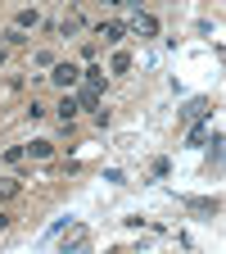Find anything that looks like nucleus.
Here are the masks:
<instances>
[{"mask_svg": "<svg viewBox=\"0 0 226 254\" xmlns=\"http://www.w3.org/2000/svg\"><path fill=\"white\" fill-rule=\"evenodd\" d=\"M50 82H54L59 91H73V86L82 82V73L73 68V64H50Z\"/></svg>", "mask_w": 226, "mask_h": 254, "instance_id": "nucleus-1", "label": "nucleus"}, {"mask_svg": "<svg viewBox=\"0 0 226 254\" xmlns=\"http://www.w3.org/2000/svg\"><path fill=\"white\" fill-rule=\"evenodd\" d=\"M63 254H82L86 245H90V227H73V232H63Z\"/></svg>", "mask_w": 226, "mask_h": 254, "instance_id": "nucleus-2", "label": "nucleus"}, {"mask_svg": "<svg viewBox=\"0 0 226 254\" xmlns=\"http://www.w3.org/2000/svg\"><path fill=\"white\" fill-rule=\"evenodd\" d=\"M77 109L100 114V86H86V82H77Z\"/></svg>", "mask_w": 226, "mask_h": 254, "instance_id": "nucleus-3", "label": "nucleus"}, {"mask_svg": "<svg viewBox=\"0 0 226 254\" xmlns=\"http://www.w3.org/2000/svg\"><path fill=\"white\" fill-rule=\"evenodd\" d=\"M132 32H136V37H158V18L154 14H136L132 18Z\"/></svg>", "mask_w": 226, "mask_h": 254, "instance_id": "nucleus-4", "label": "nucleus"}, {"mask_svg": "<svg viewBox=\"0 0 226 254\" xmlns=\"http://www.w3.org/2000/svg\"><path fill=\"white\" fill-rule=\"evenodd\" d=\"M73 118H77V95L63 91V100H59V123H63V127H73Z\"/></svg>", "mask_w": 226, "mask_h": 254, "instance_id": "nucleus-5", "label": "nucleus"}, {"mask_svg": "<svg viewBox=\"0 0 226 254\" xmlns=\"http://www.w3.org/2000/svg\"><path fill=\"white\" fill-rule=\"evenodd\" d=\"M95 37H104L109 46H118V41L127 37V27H122V23H100V32H95Z\"/></svg>", "mask_w": 226, "mask_h": 254, "instance_id": "nucleus-6", "label": "nucleus"}, {"mask_svg": "<svg viewBox=\"0 0 226 254\" xmlns=\"http://www.w3.org/2000/svg\"><path fill=\"white\" fill-rule=\"evenodd\" d=\"M18 190H23V182H18V177H0V200H14Z\"/></svg>", "mask_w": 226, "mask_h": 254, "instance_id": "nucleus-7", "label": "nucleus"}, {"mask_svg": "<svg viewBox=\"0 0 226 254\" xmlns=\"http://www.w3.org/2000/svg\"><path fill=\"white\" fill-rule=\"evenodd\" d=\"M86 23H82V14H63V23H59V32L63 37H73V32H82Z\"/></svg>", "mask_w": 226, "mask_h": 254, "instance_id": "nucleus-8", "label": "nucleus"}, {"mask_svg": "<svg viewBox=\"0 0 226 254\" xmlns=\"http://www.w3.org/2000/svg\"><path fill=\"white\" fill-rule=\"evenodd\" d=\"M208 114V100H204V95H199V100H190L185 109H181V118H204Z\"/></svg>", "mask_w": 226, "mask_h": 254, "instance_id": "nucleus-9", "label": "nucleus"}, {"mask_svg": "<svg viewBox=\"0 0 226 254\" xmlns=\"http://www.w3.org/2000/svg\"><path fill=\"white\" fill-rule=\"evenodd\" d=\"M82 82L86 86H104V68H100V64H90V68L82 73Z\"/></svg>", "mask_w": 226, "mask_h": 254, "instance_id": "nucleus-10", "label": "nucleus"}, {"mask_svg": "<svg viewBox=\"0 0 226 254\" xmlns=\"http://www.w3.org/2000/svg\"><path fill=\"white\" fill-rule=\"evenodd\" d=\"M37 23H41V14H37V9H23L14 27H23V32H27V27H37Z\"/></svg>", "mask_w": 226, "mask_h": 254, "instance_id": "nucleus-11", "label": "nucleus"}, {"mask_svg": "<svg viewBox=\"0 0 226 254\" xmlns=\"http://www.w3.org/2000/svg\"><path fill=\"white\" fill-rule=\"evenodd\" d=\"M50 150H54L50 141H32V145H27V154H32V159H50Z\"/></svg>", "mask_w": 226, "mask_h": 254, "instance_id": "nucleus-12", "label": "nucleus"}, {"mask_svg": "<svg viewBox=\"0 0 226 254\" xmlns=\"http://www.w3.org/2000/svg\"><path fill=\"white\" fill-rule=\"evenodd\" d=\"M23 159H27L23 145H9V150H5V164H23Z\"/></svg>", "mask_w": 226, "mask_h": 254, "instance_id": "nucleus-13", "label": "nucleus"}, {"mask_svg": "<svg viewBox=\"0 0 226 254\" xmlns=\"http://www.w3.org/2000/svg\"><path fill=\"white\" fill-rule=\"evenodd\" d=\"M208 164H213V168L222 164V136H217V132H213V150H208Z\"/></svg>", "mask_w": 226, "mask_h": 254, "instance_id": "nucleus-14", "label": "nucleus"}, {"mask_svg": "<svg viewBox=\"0 0 226 254\" xmlns=\"http://www.w3.org/2000/svg\"><path fill=\"white\" fill-rule=\"evenodd\" d=\"M190 209L195 213H217V200H190Z\"/></svg>", "mask_w": 226, "mask_h": 254, "instance_id": "nucleus-15", "label": "nucleus"}, {"mask_svg": "<svg viewBox=\"0 0 226 254\" xmlns=\"http://www.w3.org/2000/svg\"><path fill=\"white\" fill-rule=\"evenodd\" d=\"M109 68H113V73H127V68H132V59H127V55L118 50V55H113V64H109Z\"/></svg>", "mask_w": 226, "mask_h": 254, "instance_id": "nucleus-16", "label": "nucleus"}, {"mask_svg": "<svg viewBox=\"0 0 226 254\" xmlns=\"http://www.w3.org/2000/svg\"><path fill=\"white\" fill-rule=\"evenodd\" d=\"M23 41H27L23 27H9V32H5V46H23Z\"/></svg>", "mask_w": 226, "mask_h": 254, "instance_id": "nucleus-17", "label": "nucleus"}, {"mask_svg": "<svg viewBox=\"0 0 226 254\" xmlns=\"http://www.w3.org/2000/svg\"><path fill=\"white\" fill-rule=\"evenodd\" d=\"M5 227H9V218H5V213H0V232H5Z\"/></svg>", "mask_w": 226, "mask_h": 254, "instance_id": "nucleus-18", "label": "nucleus"}, {"mask_svg": "<svg viewBox=\"0 0 226 254\" xmlns=\"http://www.w3.org/2000/svg\"><path fill=\"white\" fill-rule=\"evenodd\" d=\"M104 5H122V0H104Z\"/></svg>", "mask_w": 226, "mask_h": 254, "instance_id": "nucleus-19", "label": "nucleus"}]
</instances>
